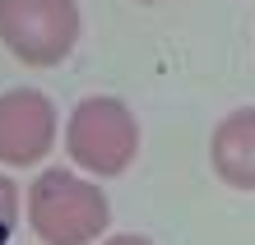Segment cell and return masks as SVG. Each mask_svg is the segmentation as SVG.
I'll return each mask as SVG.
<instances>
[{"mask_svg":"<svg viewBox=\"0 0 255 245\" xmlns=\"http://www.w3.org/2000/svg\"><path fill=\"white\" fill-rule=\"evenodd\" d=\"M139 5H158V0H139Z\"/></svg>","mask_w":255,"mask_h":245,"instance_id":"ba28073f","label":"cell"},{"mask_svg":"<svg viewBox=\"0 0 255 245\" xmlns=\"http://www.w3.org/2000/svg\"><path fill=\"white\" fill-rule=\"evenodd\" d=\"M84 33L79 0H0V42L28 70H51Z\"/></svg>","mask_w":255,"mask_h":245,"instance_id":"3957f363","label":"cell"},{"mask_svg":"<svg viewBox=\"0 0 255 245\" xmlns=\"http://www.w3.org/2000/svg\"><path fill=\"white\" fill-rule=\"evenodd\" d=\"M19 213H23V194H19V185H14L5 171H0V245L14 236V227H19Z\"/></svg>","mask_w":255,"mask_h":245,"instance_id":"8992f818","label":"cell"},{"mask_svg":"<svg viewBox=\"0 0 255 245\" xmlns=\"http://www.w3.org/2000/svg\"><path fill=\"white\" fill-rule=\"evenodd\" d=\"M209 166L228 190L255 194V106H237L209 134Z\"/></svg>","mask_w":255,"mask_h":245,"instance_id":"5b68a950","label":"cell"},{"mask_svg":"<svg viewBox=\"0 0 255 245\" xmlns=\"http://www.w3.org/2000/svg\"><path fill=\"white\" fill-rule=\"evenodd\" d=\"M28 232L42 245H98L112 227L107 190L93 176L70 171V166H47L23 199Z\"/></svg>","mask_w":255,"mask_h":245,"instance_id":"6da1fadb","label":"cell"},{"mask_svg":"<svg viewBox=\"0 0 255 245\" xmlns=\"http://www.w3.org/2000/svg\"><path fill=\"white\" fill-rule=\"evenodd\" d=\"M61 116L42 88H9L0 93V166H37L56 148Z\"/></svg>","mask_w":255,"mask_h":245,"instance_id":"277c9868","label":"cell"},{"mask_svg":"<svg viewBox=\"0 0 255 245\" xmlns=\"http://www.w3.org/2000/svg\"><path fill=\"white\" fill-rule=\"evenodd\" d=\"M98 245H153L148 236H134V232H121V236H107V241H98Z\"/></svg>","mask_w":255,"mask_h":245,"instance_id":"52a82bcc","label":"cell"},{"mask_svg":"<svg viewBox=\"0 0 255 245\" xmlns=\"http://www.w3.org/2000/svg\"><path fill=\"white\" fill-rule=\"evenodd\" d=\"M65 153L74 171L93 180H116L139 158V120L121 97H84L65 120Z\"/></svg>","mask_w":255,"mask_h":245,"instance_id":"7a4b0ae2","label":"cell"}]
</instances>
